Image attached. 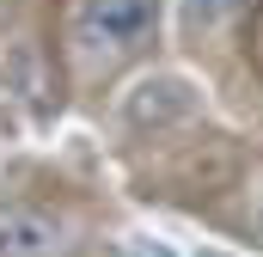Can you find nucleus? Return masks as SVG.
Listing matches in <instances>:
<instances>
[{
	"mask_svg": "<svg viewBox=\"0 0 263 257\" xmlns=\"http://www.w3.org/2000/svg\"><path fill=\"white\" fill-rule=\"evenodd\" d=\"M159 25V0H80L73 6V43L86 62H123Z\"/></svg>",
	"mask_w": 263,
	"mask_h": 257,
	"instance_id": "obj_1",
	"label": "nucleus"
},
{
	"mask_svg": "<svg viewBox=\"0 0 263 257\" xmlns=\"http://www.w3.org/2000/svg\"><path fill=\"white\" fill-rule=\"evenodd\" d=\"M62 245H67V227L49 208H31V202L0 208V257H55Z\"/></svg>",
	"mask_w": 263,
	"mask_h": 257,
	"instance_id": "obj_2",
	"label": "nucleus"
},
{
	"mask_svg": "<svg viewBox=\"0 0 263 257\" xmlns=\"http://www.w3.org/2000/svg\"><path fill=\"white\" fill-rule=\"evenodd\" d=\"M196 111V92H190V80H178V74H153V80H141L129 98H123V117L135 128H165V123H184Z\"/></svg>",
	"mask_w": 263,
	"mask_h": 257,
	"instance_id": "obj_3",
	"label": "nucleus"
},
{
	"mask_svg": "<svg viewBox=\"0 0 263 257\" xmlns=\"http://www.w3.org/2000/svg\"><path fill=\"white\" fill-rule=\"evenodd\" d=\"M245 6H251V0H184V31H190V37H214V31H227Z\"/></svg>",
	"mask_w": 263,
	"mask_h": 257,
	"instance_id": "obj_4",
	"label": "nucleus"
},
{
	"mask_svg": "<svg viewBox=\"0 0 263 257\" xmlns=\"http://www.w3.org/2000/svg\"><path fill=\"white\" fill-rule=\"evenodd\" d=\"M123 257H178L165 239H153V233H129L123 239Z\"/></svg>",
	"mask_w": 263,
	"mask_h": 257,
	"instance_id": "obj_5",
	"label": "nucleus"
},
{
	"mask_svg": "<svg viewBox=\"0 0 263 257\" xmlns=\"http://www.w3.org/2000/svg\"><path fill=\"white\" fill-rule=\"evenodd\" d=\"M251 239L263 245V196H257V208H251Z\"/></svg>",
	"mask_w": 263,
	"mask_h": 257,
	"instance_id": "obj_6",
	"label": "nucleus"
},
{
	"mask_svg": "<svg viewBox=\"0 0 263 257\" xmlns=\"http://www.w3.org/2000/svg\"><path fill=\"white\" fill-rule=\"evenodd\" d=\"M196 257H227V251H196Z\"/></svg>",
	"mask_w": 263,
	"mask_h": 257,
	"instance_id": "obj_7",
	"label": "nucleus"
}]
</instances>
